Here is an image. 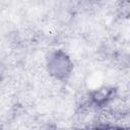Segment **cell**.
Here are the masks:
<instances>
[{"label": "cell", "instance_id": "cell-1", "mask_svg": "<svg viewBox=\"0 0 130 130\" xmlns=\"http://www.w3.org/2000/svg\"><path fill=\"white\" fill-rule=\"evenodd\" d=\"M45 67L50 77L57 81L64 82L67 81L72 75L74 63L66 51L62 49H56L47 55Z\"/></svg>", "mask_w": 130, "mask_h": 130}, {"label": "cell", "instance_id": "cell-3", "mask_svg": "<svg viewBox=\"0 0 130 130\" xmlns=\"http://www.w3.org/2000/svg\"><path fill=\"white\" fill-rule=\"evenodd\" d=\"M115 14L117 18L126 20L130 18V0H118L115 4Z\"/></svg>", "mask_w": 130, "mask_h": 130}, {"label": "cell", "instance_id": "cell-2", "mask_svg": "<svg viewBox=\"0 0 130 130\" xmlns=\"http://www.w3.org/2000/svg\"><path fill=\"white\" fill-rule=\"evenodd\" d=\"M118 89L112 85H102L87 93L85 104L89 108L104 109L117 98Z\"/></svg>", "mask_w": 130, "mask_h": 130}, {"label": "cell", "instance_id": "cell-4", "mask_svg": "<svg viewBox=\"0 0 130 130\" xmlns=\"http://www.w3.org/2000/svg\"><path fill=\"white\" fill-rule=\"evenodd\" d=\"M87 2H89V3H100V2H102L103 0H86Z\"/></svg>", "mask_w": 130, "mask_h": 130}]
</instances>
